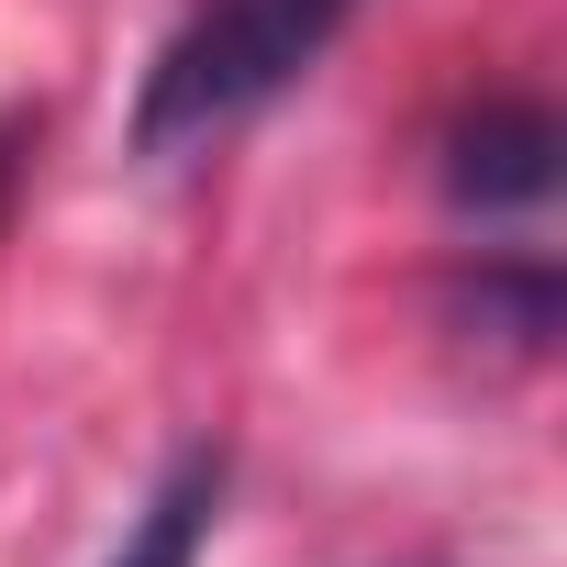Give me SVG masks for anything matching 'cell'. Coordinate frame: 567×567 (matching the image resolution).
<instances>
[{"label":"cell","mask_w":567,"mask_h":567,"mask_svg":"<svg viewBox=\"0 0 567 567\" xmlns=\"http://www.w3.org/2000/svg\"><path fill=\"white\" fill-rule=\"evenodd\" d=\"M556 156H567V134L545 101H478L445 134V200L456 212H534L556 189Z\"/></svg>","instance_id":"cell-2"},{"label":"cell","mask_w":567,"mask_h":567,"mask_svg":"<svg viewBox=\"0 0 567 567\" xmlns=\"http://www.w3.org/2000/svg\"><path fill=\"white\" fill-rule=\"evenodd\" d=\"M467 323L478 334H501L512 357H545V334H556V267H534V256H489L478 278H467Z\"/></svg>","instance_id":"cell-4"},{"label":"cell","mask_w":567,"mask_h":567,"mask_svg":"<svg viewBox=\"0 0 567 567\" xmlns=\"http://www.w3.org/2000/svg\"><path fill=\"white\" fill-rule=\"evenodd\" d=\"M223 478H234L223 445H178L167 478L145 489L134 534L112 545V567H200V545H212V523H223Z\"/></svg>","instance_id":"cell-3"},{"label":"cell","mask_w":567,"mask_h":567,"mask_svg":"<svg viewBox=\"0 0 567 567\" xmlns=\"http://www.w3.org/2000/svg\"><path fill=\"white\" fill-rule=\"evenodd\" d=\"M357 0H200V12L156 45L145 90H134V156H189L212 134H234L245 112H267L334 34Z\"/></svg>","instance_id":"cell-1"}]
</instances>
